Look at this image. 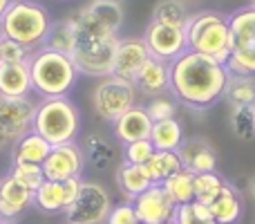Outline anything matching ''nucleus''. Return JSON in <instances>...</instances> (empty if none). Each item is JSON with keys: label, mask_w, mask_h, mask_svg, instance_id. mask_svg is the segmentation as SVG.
I'll return each instance as SVG.
<instances>
[{"label": "nucleus", "mask_w": 255, "mask_h": 224, "mask_svg": "<svg viewBox=\"0 0 255 224\" xmlns=\"http://www.w3.org/2000/svg\"><path fill=\"white\" fill-rule=\"evenodd\" d=\"M143 40L148 45L150 56L159 58V61H166V63H172L177 56H181L188 49L184 27L166 25V22L150 20L148 27H145Z\"/></svg>", "instance_id": "obj_12"}, {"label": "nucleus", "mask_w": 255, "mask_h": 224, "mask_svg": "<svg viewBox=\"0 0 255 224\" xmlns=\"http://www.w3.org/2000/svg\"><path fill=\"white\" fill-rule=\"evenodd\" d=\"M0 224H16V222H11V220H0Z\"/></svg>", "instance_id": "obj_43"}, {"label": "nucleus", "mask_w": 255, "mask_h": 224, "mask_svg": "<svg viewBox=\"0 0 255 224\" xmlns=\"http://www.w3.org/2000/svg\"><path fill=\"white\" fill-rule=\"evenodd\" d=\"M106 224H139V218H136V211H134V207H132V202L112 204Z\"/></svg>", "instance_id": "obj_39"}, {"label": "nucleus", "mask_w": 255, "mask_h": 224, "mask_svg": "<svg viewBox=\"0 0 255 224\" xmlns=\"http://www.w3.org/2000/svg\"><path fill=\"white\" fill-rule=\"evenodd\" d=\"M184 126L177 117L161 119V121H152V130H150V141H152L154 150H179L184 144Z\"/></svg>", "instance_id": "obj_24"}, {"label": "nucleus", "mask_w": 255, "mask_h": 224, "mask_svg": "<svg viewBox=\"0 0 255 224\" xmlns=\"http://www.w3.org/2000/svg\"><path fill=\"white\" fill-rule=\"evenodd\" d=\"M49 150H52V144L47 139H43L38 132L31 130L18 141H13L11 164H38V166H43Z\"/></svg>", "instance_id": "obj_23"}, {"label": "nucleus", "mask_w": 255, "mask_h": 224, "mask_svg": "<svg viewBox=\"0 0 255 224\" xmlns=\"http://www.w3.org/2000/svg\"><path fill=\"white\" fill-rule=\"evenodd\" d=\"M31 52H34V49L20 45L18 40H11V38H4V36H0V58H2V63H22V61H29Z\"/></svg>", "instance_id": "obj_38"}, {"label": "nucleus", "mask_w": 255, "mask_h": 224, "mask_svg": "<svg viewBox=\"0 0 255 224\" xmlns=\"http://www.w3.org/2000/svg\"><path fill=\"white\" fill-rule=\"evenodd\" d=\"M186 2H190V0H186Z\"/></svg>", "instance_id": "obj_47"}, {"label": "nucleus", "mask_w": 255, "mask_h": 224, "mask_svg": "<svg viewBox=\"0 0 255 224\" xmlns=\"http://www.w3.org/2000/svg\"><path fill=\"white\" fill-rule=\"evenodd\" d=\"M31 207H34V191L20 184L11 173L0 177V220L16 222Z\"/></svg>", "instance_id": "obj_17"}, {"label": "nucleus", "mask_w": 255, "mask_h": 224, "mask_svg": "<svg viewBox=\"0 0 255 224\" xmlns=\"http://www.w3.org/2000/svg\"><path fill=\"white\" fill-rule=\"evenodd\" d=\"M143 168L152 184H163L168 177L181 171V159L177 150H154V155L143 164Z\"/></svg>", "instance_id": "obj_26"}, {"label": "nucleus", "mask_w": 255, "mask_h": 224, "mask_svg": "<svg viewBox=\"0 0 255 224\" xmlns=\"http://www.w3.org/2000/svg\"><path fill=\"white\" fill-rule=\"evenodd\" d=\"M175 222L177 224H217L206 204H199V202H195V200L188 204H179V207H177Z\"/></svg>", "instance_id": "obj_34"}, {"label": "nucleus", "mask_w": 255, "mask_h": 224, "mask_svg": "<svg viewBox=\"0 0 255 224\" xmlns=\"http://www.w3.org/2000/svg\"><path fill=\"white\" fill-rule=\"evenodd\" d=\"M226 180L220 175V173H199L195 175V202L199 204H211L217 195L222 193Z\"/></svg>", "instance_id": "obj_33"}, {"label": "nucleus", "mask_w": 255, "mask_h": 224, "mask_svg": "<svg viewBox=\"0 0 255 224\" xmlns=\"http://www.w3.org/2000/svg\"><path fill=\"white\" fill-rule=\"evenodd\" d=\"M145 112L150 114L152 121H161V119H172L177 117V108L179 103L172 99V94H161V97H152L148 103H145Z\"/></svg>", "instance_id": "obj_35"}, {"label": "nucleus", "mask_w": 255, "mask_h": 224, "mask_svg": "<svg viewBox=\"0 0 255 224\" xmlns=\"http://www.w3.org/2000/svg\"><path fill=\"white\" fill-rule=\"evenodd\" d=\"M81 180H65V182H54L45 180L43 184L36 189L34 193V207L45 216H56V213H65V209L74 202L76 193L81 189Z\"/></svg>", "instance_id": "obj_13"}, {"label": "nucleus", "mask_w": 255, "mask_h": 224, "mask_svg": "<svg viewBox=\"0 0 255 224\" xmlns=\"http://www.w3.org/2000/svg\"><path fill=\"white\" fill-rule=\"evenodd\" d=\"M136 92L134 83L117 76H106L99 79V83L92 90V110L101 121H117L126 110H130L132 106H136Z\"/></svg>", "instance_id": "obj_8"}, {"label": "nucleus", "mask_w": 255, "mask_h": 224, "mask_svg": "<svg viewBox=\"0 0 255 224\" xmlns=\"http://www.w3.org/2000/svg\"><path fill=\"white\" fill-rule=\"evenodd\" d=\"M134 88L141 97L152 99L170 92V63L150 56L134 79Z\"/></svg>", "instance_id": "obj_18"}, {"label": "nucleus", "mask_w": 255, "mask_h": 224, "mask_svg": "<svg viewBox=\"0 0 255 224\" xmlns=\"http://www.w3.org/2000/svg\"><path fill=\"white\" fill-rule=\"evenodd\" d=\"M85 166H88V162H85V153L81 148V144L79 141H70V144L52 146L47 159L43 162V173L45 180L65 182V180L83 177Z\"/></svg>", "instance_id": "obj_11"}, {"label": "nucleus", "mask_w": 255, "mask_h": 224, "mask_svg": "<svg viewBox=\"0 0 255 224\" xmlns=\"http://www.w3.org/2000/svg\"><path fill=\"white\" fill-rule=\"evenodd\" d=\"M161 186L166 189V193L170 195V200L177 207L195 200V175L190 171H186V168H181L172 177H168Z\"/></svg>", "instance_id": "obj_30"}, {"label": "nucleus", "mask_w": 255, "mask_h": 224, "mask_svg": "<svg viewBox=\"0 0 255 224\" xmlns=\"http://www.w3.org/2000/svg\"><path fill=\"white\" fill-rule=\"evenodd\" d=\"M231 56L226 61L231 74L255 76V9L251 4L235 9L229 16Z\"/></svg>", "instance_id": "obj_7"}, {"label": "nucleus", "mask_w": 255, "mask_h": 224, "mask_svg": "<svg viewBox=\"0 0 255 224\" xmlns=\"http://www.w3.org/2000/svg\"><path fill=\"white\" fill-rule=\"evenodd\" d=\"M29 61L0 63V97H31Z\"/></svg>", "instance_id": "obj_20"}, {"label": "nucleus", "mask_w": 255, "mask_h": 224, "mask_svg": "<svg viewBox=\"0 0 255 224\" xmlns=\"http://www.w3.org/2000/svg\"><path fill=\"white\" fill-rule=\"evenodd\" d=\"M208 211H211V216L215 218L217 224H238L242 220V211H244L240 191L231 182H226L222 193L208 204Z\"/></svg>", "instance_id": "obj_22"}, {"label": "nucleus", "mask_w": 255, "mask_h": 224, "mask_svg": "<svg viewBox=\"0 0 255 224\" xmlns=\"http://www.w3.org/2000/svg\"><path fill=\"white\" fill-rule=\"evenodd\" d=\"M188 18H190V13H188V7H186V0H157L152 7L150 20L184 27Z\"/></svg>", "instance_id": "obj_31"}, {"label": "nucleus", "mask_w": 255, "mask_h": 224, "mask_svg": "<svg viewBox=\"0 0 255 224\" xmlns=\"http://www.w3.org/2000/svg\"><path fill=\"white\" fill-rule=\"evenodd\" d=\"M139 218V224H163L175 220V211L177 204L170 200V195L166 193L161 184H152L148 191L139 195L132 202Z\"/></svg>", "instance_id": "obj_14"}, {"label": "nucleus", "mask_w": 255, "mask_h": 224, "mask_svg": "<svg viewBox=\"0 0 255 224\" xmlns=\"http://www.w3.org/2000/svg\"><path fill=\"white\" fill-rule=\"evenodd\" d=\"M9 173H11L20 184H25L27 189L34 191V193H36V189L45 182L43 166H38V164H11V171Z\"/></svg>", "instance_id": "obj_36"}, {"label": "nucleus", "mask_w": 255, "mask_h": 224, "mask_svg": "<svg viewBox=\"0 0 255 224\" xmlns=\"http://www.w3.org/2000/svg\"><path fill=\"white\" fill-rule=\"evenodd\" d=\"M231 130L235 139H255V106H233L231 108Z\"/></svg>", "instance_id": "obj_32"}, {"label": "nucleus", "mask_w": 255, "mask_h": 224, "mask_svg": "<svg viewBox=\"0 0 255 224\" xmlns=\"http://www.w3.org/2000/svg\"><path fill=\"white\" fill-rule=\"evenodd\" d=\"M81 126H83V117L79 106L70 97H54L38 101L31 130L38 132L52 146H61L79 139Z\"/></svg>", "instance_id": "obj_5"}, {"label": "nucleus", "mask_w": 255, "mask_h": 224, "mask_svg": "<svg viewBox=\"0 0 255 224\" xmlns=\"http://www.w3.org/2000/svg\"><path fill=\"white\" fill-rule=\"evenodd\" d=\"M224 101L233 106H255V76L229 74V83L224 90Z\"/></svg>", "instance_id": "obj_28"}, {"label": "nucleus", "mask_w": 255, "mask_h": 224, "mask_svg": "<svg viewBox=\"0 0 255 224\" xmlns=\"http://www.w3.org/2000/svg\"><path fill=\"white\" fill-rule=\"evenodd\" d=\"M90 13L94 16V20H99L101 25L110 27V29L119 31L124 25V4L121 0H90V4H85Z\"/></svg>", "instance_id": "obj_29"}, {"label": "nucleus", "mask_w": 255, "mask_h": 224, "mask_svg": "<svg viewBox=\"0 0 255 224\" xmlns=\"http://www.w3.org/2000/svg\"><path fill=\"white\" fill-rule=\"evenodd\" d=\"M112 209V198L101 182L81 180L74 202L65 209L67 224H106Z\"/></svg>", "instance_id": "obj_9"}, {"label": "nucleus", "mask_w": 255, "mask_h": 224, "mask_svg": "<svg viewBox=\"0 0 255 224\" xmlns=\"http://www.w3.org/2000/svg\"><path fill=\"white\" fill-rule=\"evenodd\" d=\"M150 130H152V119L143 106H132L117 121H112V135L121 144L150 139Z\"/></svg>", "instance_id": "obj_19"}, {"label": "nucleus", "mask_w": 255, "mask_h": 224, "mask_svg": "<svg viewBox=\"0 0 255 224\" xmlns=\"http://www.w3.org/2000/svg\"><path fill=\"white\" fill-rule=\"evenodd\" d=\"M148 58H150V52H148V45H145L143 36H126V38H119L117 54H115V65H112V76L134 83L136 74L141 72V67L145 65Z\"/></svg>", "instance_id": "obj_15"}, {"label": "nucleus", "mask_w": 255, "mask_h": 224, "mask_svg": "<svg viewBox=\"0 0 255 224\" xmlns=\"http://www.w3.org/2000/svg\"><path fill=\"white\" fill-rule=\"evenodd\" d=\"M247 189H249V195L255 200V175L249 177V184H247Z\"/></svg>", "instance_id": "obj_40"}, {"label": "nucleus", "mask_w": 255, "mask_h": 224, "mask_svg": "<svg viewBox=\"0 0 255 224\" xmlns=\"http://www.w3.org/2000/svg\"><path fill=\"white\" fill-rule=\"evenodd\" d=\"M152 155H154V146H152V141L150 139H139V141L124 144V162H128V164L143 166Z\"/></svg>", "instance_id": "obj_37"}, {"label": "nucleus", "mask_w": 255, "mask_h": 224, "mask_svg": "<svg viewBox=\"0 0 255 224\" xmlns=\"http://www.w3.org/2000/svg\"><path fill=\"white\" fill-rule=\"evenodd\" d=\"M65 224H67V222H65Z\"/></svg>", "instance_id": "obj_48"}, {"label": "nucleus", "mask_w": 255, "mask_h": 224, "mask_svg": "<svg viewBox=\"0 0 255 224\" xmlns=\"http://www.w3.org/2000/svg\"><path fill=\"white\" fill-rule=\"evenodd\" d=\"M0 63H2V58H0Z\"/></svg>", "instance_id": "obj_46"}, {"label": "nucleus", "mask_w": 255, "mask_h": 224, "mask_svg": "<svg viewBox=\"0 0 255 224\" xmlns=\"http://www.w3.org/2000/svg\"><path fill=\"white\" fill-rule=\"evenodd\" d=\"M229 67L206 54L186 49L170 63V94L179 106L202 112L224 99Z\"/></svg>", "instance_id": "obj_1"}, {"label": "nucleus", "mask_w": 255, "mask_h": 224, "mask_svg": "<svg viewBox=\"0 0 255 224\" xmlns=\"http://www.w3.org/2000/svg\"><path fill=\"white\" fill-rule=\"evenodd\" d=\"M163 224H177V222H175V220H170V222H163Z\"/></svg>", "instance_id": "obj_45"}, {"label": "nucleus", "mask_w": 255, "mask_h": 224, "mask_svg": "<svg viewBox=\"0 0 255 224\" xmlns=\"http://www.w3.org/2000/svg\"><path fill=\"white\" fill-rule=\"evenodd\" d=\"M29 74L31 90L34 94H38V99L70 97V92L76 85V79H79V70H76L72 56L54 52L45 45L31 52Z\"/></svg>", "instance_id": "obj_3"}, {"label": "nucleus", "mask_w": 255, "mask_h": 224, "mask_svg": "<svg viewBox=\"0 0 255 224\" xmlns=\"http://www.w3.org/2000/svg\"><path fill=\"white\" fill-rule=\"evenodd\" d=\"M11 4V0H0V20H2L4 11H7V7Z\"/></svg>", "instance_id": "obj_42"}, {"label": "nucleus", "mask_w": 255, "mask_h": 224, "mask_svg": "<svg viewBox=\"0 0 255 224\" xmlns=\"http://www.w3.org/2000/svg\"><path fill=\"white\" fill-rule=\"evenodd\" d=\"M76 31V47L72 52L79 74L92 76V79H106L112 74L115 65V54L119 45V31L101 25L94 20V16L85 7H81L76 13H72Z\"/></svg>", "instance_id": "obj_2"}, {"label": "nucleus", "mask_w": 255, "mask_h": 224, "mask_svg": "<svg viewBox=\"0 0 255 224\" xmlns=\"http://www.w3.org/2000/svg\"><path fill=\"white\" fill-rule=\"evenodd\" d=\"M117 189H119L124 202H134L143 191H148L152 186L148 173H145L143 166H136V164H128L121 162L119 168H117Z\"/></svg>", "instance_id": "obj_21"}, {"label": "nucleus", "mask_w": 255, "mask_h": 224, "mask_svg": "<svg viewBox=\"0 0 255 224\" xmlns=\"http://www.w3.org/2000/svg\"><path fill=\"white\" fill-rule=\"evenodd\" d=\"M38 101L31 97H0V130L9 141H18L31 132Z\"/></svg>", "instance_id": "obj_10"}, {"label": "nucleus", "mask_w": 255, "mask_h": 224, "mask_svg": "<svg viewBox=\"0 0 255 224\" xmlns=\"http://www.w3.org/2000/svg\"><path fill=\"white\" fill-rule=\"evenodd\" d=\"M249 4H251V7L255 9V0H249Z\"/></svg>", "instance_id": "obj_44"}, {"label": "nucleus", "mask_w": 255, "mask_h": 224, "mask_svg": "<svg viewBox=\"0 0 255 224\" xmlns=\"http://www.w3.org/2000/svg\"><path fill=\"white\" fill-rule=\"evenodd\" d=\"M43 45L49 47V49H54V52H61V54L72 56V52H74V47H76V31H74V22H72V18L54 20Z\"/></svg>", "instance_id": "obj_27"}, {"label": "nucleus", "mask_w": 255, "mask_h": 224, "mask_svg": "<svg viewBox=\"0 0 255 224\" xmlns=\"http://www.w3.org/2000/svg\"><path fill=\"white\" fill-rule=\"evenodd\" d=\"M85 153V162L94 168V171H108L110 164L115 162V148L112 144L99 132H90L83 137V144H81Z\"/></svg>", "instance_id": "obj_25"}, {"label": "nucleus", "mask_w": 255, "mask_h": 224, "mask_svg": "<svg viewBox=\"0 0 255 224\" xmlns=\"http://www.w3.org/2000/svg\"><path fill=\"white\" fill-rule=\"evenodd\" d=\"M186 43L188 49L206 56L215 58V61L224 63L231 56V27L229 16L220 11H199L186 20Z\"/></svg>", "instance_id": "obj_6"}, {"label": "nucleus", "mask_w": 255, "mask_h": 224, "mask_svg": "<svg viewBox=\"0 0 255 224\" xmlns=\"http://www.w3.org/2000/svg\"><path fill=\"white\" fill-rule=\"evenodd\" d=\"M9 146H11V141H9V139H7V137H4V135H2V130H0V153H2V150H4V148H9Z\"/></svg>", "instance_id": "obj_41"}, {"label": "nucleus", "mask_w": 255, "mask_h": 224, "mask_svg": "<svg viewBox=\"0 0 255 224\" xmlns=\"http://www.w3.org/2000/svg\"><path fill=\"white\" fill-rule=\"evenodd\" d=\"M54 18L49 9L38 0H11L2 20H0V36L18 40L29 49L43 47L47 31Z\"/></svg>", "instance_id": "obj_4"}, {"label": "nucleus", "mask_w": 255, "mask_h": 224, "mask_svg": "<svg viewBox=\"0 0 255 224\" xmlns=\"http://www.w3.org/2000/svg\"><path fill=\"white\" fill-rule=\"evenodd\" d=\"M177 155L181 159V168L190 171L193 175L217 171V148L202 135L184 139V144L179 146Z\"/></svg>", "instance_id": "obj_16"}]
</instances>
